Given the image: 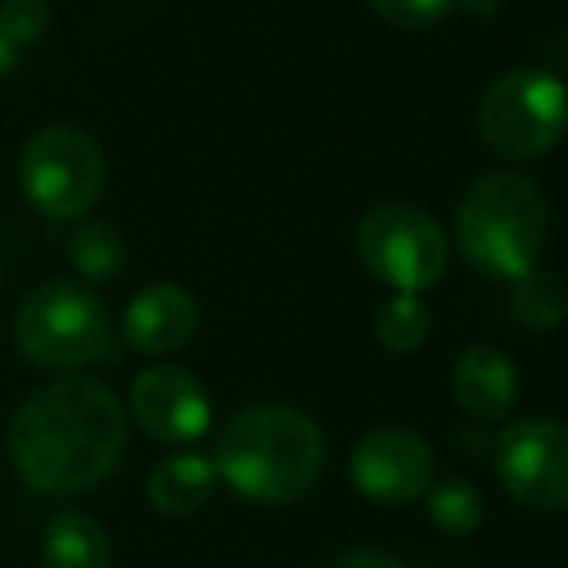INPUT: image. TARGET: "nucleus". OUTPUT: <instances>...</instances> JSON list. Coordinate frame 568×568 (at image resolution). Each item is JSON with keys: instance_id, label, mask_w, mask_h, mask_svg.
<instances>
[{"instance_id": "1", "label": "nucleus", "mask_w": 568, "mask_h": 568, "mask_svg": "<svg viewBox=\"0 0 568 568\" xmlns=\"http://www.w3.org/2000/svg\"><path fill=\"white\" fill-rule=\"evenodd\" d=\"M128 445L124 406L98 379H54L16 406L8 456L39 495H82L105 484Z\"/></svg>"}, {"instance_id": "12", "label": "nucleus", "mask_w": 568, "mask_h": 568, "mask_svg": "<svg viewBox=\"0 0 568 568\" xmlns=\"http://www.w3.org/2000/svg\"><path fill=\"white\" fill-rule=\"evenodd\" d=\"M453 395L476 422H499L518 403V367L495 344H471L453 364Z\"/></svg>"}, {"instance_id": "8", "label": "nucleus", "mask_w": 568, "mask_h": 568, "mask_svg": "<svg viewBox=\"0 0 568 568\" xmlns=\"http://www.w3.org/2000/svg\"><path fill=\"white\" fill-rule=\"evenodd\" d=\"M495 468L510 495L530 510L568 507V429L526 418L495 437Z\"/></svg>"}, {"instance_id": "7", "label": "nucleus", "mask_w": 568, "mask_h": 568, "mask_svg": "<svg viewBox=\"0 0 568 568\" xmlns=\"http://www.w3.org/2000/svg\"><path fill=\"white\" fill-rule=\"evenodd\" d=\"M356 252L379 283L398 294H422L449 267V236L418 205H379L359 221Z\"/></svg>"}, {"instance_id": "22", "label": "nucleus", "mask_w": 568, "mask_h": 568, "mask_svg": "<svg viewBox=\"0 0 568 568\" xmlns=\"http://www.w3.org/2000/svg\"><path fill=\"white\" fill-rule=\"evenodd\" d=\"M16 62H20V43H12V36H8L4 23H0V78L12 74Z\"/></svg>"}, {"instance_id": "3", "label": "nucleus", "mask_w": 568, "mask_h": 568, "mask_svg": "<svg viewBox=\"0 0 568 568\" xmlns=\"http://www.w3.org/2000/svg\"><path fill=\"white\" fill-rule=\"evenodd\" d=\"M549 236V202L530 179L510 171L471 182L456 210V247L479 275L510 278L538 267Z\"/></svg>"}, {"instance_id": "9", "label": "nucleus", "mask_w": 568, "mask_h": 568, "mask_svg": "<svg viewBox=\"0 0 568 568\" xmlns=\"http://www.w3.org/2000/svg\"><path fill=\"white\" fill-rule=\"evenodd\" d=\"M352 484L359 495H367L379 507H406V503L422 499L434 487V449L426 437L410 434V429H372L359 437L348 460Z\"/></svg>"}, {"instance_id": "14", "label": "nucleus", "mask_w": 568, "mask_h": 568, "mask_svg": "<svg viewBox=\"0 0 568 568\" xmlns=\"http://www.w3.org/2000/svg\"><path fill=\"white\" fill-rule=\"evenodd\" d=\"M43 565L47 568H113V546L98 518L82 510H59L43 530Z\"/></svg>"}, {"instance_id": "24", "label": "nucleus", "mask_w": 568, "mask_h": 568, "mask_svg": "<svg viewBox=\"0 0 568 568\" xmlns=\"http://www.w3.org/2000/svg\"><path fill=\"white\" fill-rule=\"evenodd\" d=\"M503 0H456V8H468V12H499Z\"/></svg>"}, {"instance_id": "21", "label": "nucleus", "mask_w": 568, "mask_h": 568, "mask_svg": "<svg viewBox=\"0 0 568 568\" xmlns=\"http://www.w3.org/2000/svg\"><path fill=\"white\" fill-rule=\"evenodd\" d=\"M329 568H403L395 557L387 554H375V549H356V554H344L337 557Z\"/></svg>"}, {"instance_id": "18", "label": "nucleus", "mask_w": 568, "mask_h": 568, "mask_svg": "<svg viewBox=\"0 0 568 568\" xmlns=\"http://www.w3.org/2000/svg\"><path fill=\"white\" fill-rule=\"evenodd\" d=\"M429 518L442 526L453 538H464L471 534L479 523H484V499L471 484L464 479H445L442 487L429 491Z\"/></svg>"}, {"instance_id": "10", "label": "nucleus", "mask_w": 568, "mask_h": 568, "mask_svg": "<svg viewBox=\"0 0 568 568\" xmlns=\"http://www.w3.org/2000/svg\"><path fill=\"white\" fill-rule=\"evenodd\" d=\"M132 418L148 437L163 445H190L205 437L213 422L210 390L194 372L174 364L148 367L132 383Z\"/></svg>"}, {"instance_id": "13", "label": "nucleus", "mask_w": 568, "mask_h": 568, "mask_svg": "<svg viewBox=\"0 0 568 568\" xmlns=\"http://www.w3.org/2000/svg\"><path fill=\"white\" fill-rule=\"evenodd\" d=\"M213 487H217V468L213 460L197 453H179L166 456L163 464H155L148 476V499L163 515H194L205 503L213 499Z\"/></svg>"}, {"instance_id": "2", "label": "nucleus", "mask_w": 568, "mask_h": 568, "mask_svg": "<svg viewBox=\"0 0 568 568\" xmlns=\"http://www.w3.org/2000/svg\"><path fill=\"white\" fill-rule=\"evenodd\" d=\"M213 468L244 499L283 507L302 499L322 476V429L294 406H252L225 422Z\"/></svg>"}, {"instance_id": "15", "label": "nucleus", "mask_w": 568, "mask_h": 568, "mask_svg": "<svg viewBox=\"0 0 568 568\" xmlns=\"http://www.w3.org/2000/svg\"><path fill=\"white\" fill-rule=\"evenodd\" d=\"M510 314L526 325V329H557L568 314V286L554 271H526L515 278L510 291Z\"/></svg>"}, {"instance_id": "6", "label": "nucleus", "mask_w": 568, "mask_h": 568, "mask_svg": "<svg viewBox=\"0 0 568 568\" xmlns=\"http://www.w3.org/2000/svg\"><path fill=\"white\" fill-rule=\"evenodd\" d=\"M20 186L39 213L54 221H78L98 205L105 190V155L82 128H43L20 155Z\"/></svg>"}, {"instance_id": "19", "label": "nucleus", "mask_w": 568, "mask_h": 568, "mask_svg": "<svg viewBox=\"0 0 568 568\" xmlns=\"http://www.w3.org/2000/svg\"><path fill=\"white\" fill-rule=\"evenodd\" d=\"M395 28H434L456 8V0H367Z\"/></svg>"}, {"instance_id": "16", "label": "nucleus", "mask_w": 568, "mask_h": 568, "mask_svg": "<svg viewBox=\"0 0 568 568\" xmlns=\"http://www.w3.org/2000/svg\"><path fill=\"white\" fill-rule=\"evenodd\" d=\"M375 337L387 352H418L429 341V310L418 294H395L383 302L379 317H375Z\"/></svg>"}, {"instance_id": "20", "label": "nucleus", "mask_w": 568, "mask_h": 568, "mask_svg": "<svg viewBox=\"0 0 568 568\" xmlns=\"http://www.w3.org/2000/svg\"><path fill=\"white\" fill-rule=\"evenodd\" d=\"M0 23L12 36V43H31L47 36L51 28V4L47 0H4L0 4Z\"/></svg>"}, {"instance_id": "5", "label": "nucleus", "mask_w": 568, "mask_h": 568, "mask_svg": "<svg viewBox=\"0 0 568 568\" xmlns=\"http://www.w3.org/2000/svg\"><path fill=\"white\" fill-rule=\"evenodd\" d=\"M476 124L495 155L538 159L561 143L568 128V90L546 70H510L484 90Z\"/></svg>"}, {"instance_id": "4", "label": "nucleus", "mask_w": 568, "mask_h": 568, "mask_svg": "<svg viewBox=\"0 0 568 568\" xmlns=\"http://www.w3.org/2000/svg\"><path fill=\"white\" fill-rule=\"evenodd\" d=\"M16 348L39 367H82L113 352V317L93 291L47 283L16 310Z\"/></svg>"}, {"instance_id": "23", "label": "nucleus", "mask_w": 568, "mask_h": 568, "mask_svg": "<svg viewBox=\"0 0 568 568\" xmlns=\"http://www.w3.org/2000/svg\"><path fill=\"white\" fill-rule=\"evenodd\" d=\"M460 442H468V445H464V453H471V456H476V453H487V442H491V437H487V434H479V429H464V434H460Z\"/></svg>"}, {"instance_id": "17", "label": "nucleus", "mask_w": 568, "mask_h": 568, "mask_svg": "<svg viewBox=\"0 0 568 568\" xmlns=\"http://www.w3.org/2000/svg\"><path fill=\"white\" fill-rule=\"evenodd\" d=\"M70 263L85 278H116L128 263V244L113 225L90 221L70 236Z\"/></svg>"}, {"instance_id": "11", "label": "nucleus", "mask_w": 568, "mask_h": 568, "mask_svg": "<svg viewBox=\"0 0 568 568\" xmlns=\"http://www.w3.org/2000/svg\"><path fill=\"white\" fill-rule=\"evenodd\" d=\"M197 333V302L186 286L155 283L140 291L124 310V337L135 352L163 356L179 352Z\"/></svg>"}]
</instances>
